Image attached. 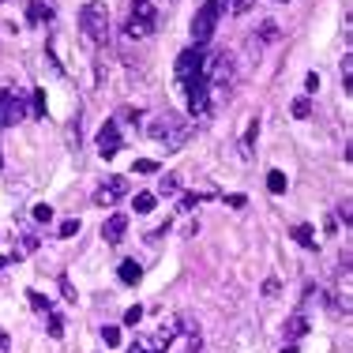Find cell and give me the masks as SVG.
Here are the masks:
<instances>
[{"label":"cell","mask_w":353,"mask_h":353,"mask_svg":"<svg viewBox=\"0 0 353 353\" xmlns=\"http://www.w3.org/2000/svg\"><path fill=\"white\" fill-rule=\"evenodd\" d=\"M121 143L124 139H121V124H117V121H105L102 128H98V154H102L105 162H109V158H117Z\"/></svg>","instance_id":"9c48e42d"},{"label":"cell","mask_w":353,"mask_h":353,"mask_svg":"<svg viewBox=\"0 0 353 353\" xmlns=\"http://www.w3.org/2000/svg\"><path fill=\"white\" fill-rule=\"evenodd\" d=\"M8 346H12V339H8L4 331H0V350H8Z\"/></svg>","instance_id":"8d00e7d4"},{"label":"cell","mask_w":353,"mask_h":353,"mask_svg":"<svg viewBox=\"0 0 353 353\" xmlns=\"http://www.w3.org/2000/svg\"><path fill=\"white\" fill-rule=\"evenodd\" d=\"M132 211H136V214H150V211H154V192H139V196L132 199Z\"/></svg>","instance_id":"9a60e30c"},{"label":"cell","mask_w":353,"mask_h":353,"mask_svg":"<svg viewBox=\"0 0 353 353\" xmlns=\"http://www.w3.org/2000/svg\"><path fill=\"white\" fill-rule=\"evenodd\" d=\"M139 319H143V308H139V305H132L128 312H124V327H136Z\"/></svg>","instance_id":"4316f807"},{"label":"cell","mask_w":353,"mask_h":353,"mask_svg":"<svg viewBox=\"0 0 353 353\" xmlns=\"http://www.w3.org/2000/svg\"><path fill=\"white\" fill-rule=\"evenodd\" d=\"M225 203H230V207H233V211H241V207H245V203H248V199H245V196H230V199H225Z\"/></svg>","instance_id":"e575fe53"},{"label":"cell","mask_w":353,"mask_h":353,"mask_svg":"<svg viewBox=\"0 0 353 353\" xmlns=\"http://www.w3.org/2000/svg\"><path fill=\"white\" fill-rule=\"evenodd\" d=\"M27 19H30V23H41V19H49V8L41 4V0H30V8H27Z\"/></svg>","instance_id":"ffe728a7"},{"label":"cell","mask_w":353,"mask_h":353,"mask_svg":"<svg viewBox=\"0 0 353 353\" xmlns=\"http://www.w3.org/2000/svg\"><path fill=\"white\" fill-rule=\"evenodd\" d=\"M30 305H34L38 312H49V301L41 297V293H34V290H30Z\"/></svg>","instance_id":"4dcf8cb0"},{"label":"cell","mask_w":353,"mask_h":353,"mask_svg":"<svg viewBox=\"0 0 353 353\" xmlns=\"http://www.w3.org/2000/svg\"><path fill=\"white\" fill-rule=\"evenodd\" d=\"M117 274H121V282L136 285V282L143 279V263H136V259H124V263L117 267Z\"/></svg>","instance_id":"5bb4252c"},{"label":"cell","mask_w":353,"mask_h":353,"mask_svg":"<svg viewBox=\"0 0 353 353\" xmlns=\"http://www.w3.org/2000/svg\"><path fill=\"white\" fill-rule=\"evenodd\" d=\"M305 334H308V316L305 312H293L290 319H285V339L297 342V339H305Z\"/></svg>","instance_id":"7c38bea8"},{"label":"cell","mask_w":353,"mask_h":353,"mask_svg":"<svg viewBox=\"0 0 353 353\" xmlns=\"http://www.w3.org/2000/svg\"><path fill=\"white\" fill-rule=\"evenodd\" d=\"M34 218H38V222H53V207L38 203V207H34Z\"/></svg>","instance_id":"f546056e"},{"label":"cell","mask_w":353,"mask_h":353,"mask_svg":"<svg viewBox=\"0 0 353 353\" xmlns=\"http://www.w3.org/2000/svg\"><path fill=\"white\" fill-rule=\"evenodd\" d=\"M285 184H290V181H285L282 170H271V173H267V188H271L274 196H279V192H285Z\"/></svg>","instance_id":"ac0fdd59"},{"label":"cell","mask_w":353,"mask_h":353,"mask_svg":"<svg viewBox=\"0 0 353 353\" xmlns=\"http://www.w3.org/2000/svg\"><path fill=\"white\" fill-rule=\"evenodd\" d=\"M252 8V0H218V12H230V15H245Z\"/></svg>","instance_id":"2e32d148"},{"label":"cell","mask_w":353,"mask_h":353,"mask_svg":"<svg viewBox=\"0 0 353 353\" xmlns=\"http://www.w3.org/2000/svg\"><path fill=\"white\" fill-rule=\"evenodd\" d=\"M203 64H207V49L203 46H188L181 57H176V83L188 87V83L203 79Z\"/></svg>","instance_id":"277c9868"},{"label":"cell","mask_w":353,"mask_h":353,"mask_svg":"<svg viewBox=\"0 0 353 353\" xmlns=\"http://www.w3.org/2000/svg\"><path fill=\"white\" fill-rule=\"evenodd\" d=\"M8 263H15V259H8V256H0V271H4Z\"/></svg>","instance_id":"74e56055"},{"label":"cell","mask_w":353,"mask_h":353,"mask_svg":"<svg viewBox=\"0 0 353 353\" xmlns=\"http://www.w3.org/2000/svg\"><path fill=\"white\" fill-rule=\"evenodd\" d=\"M150 34H154V23H143V19H136V15H128V23H124V38L139 41V38H150Z\"/></svg>","instance_id":"8fae6325"},{"label":"cell","mask_w":353,"mask_h":353,"mask_svg":"<svg viewBox=\"0 0 353 353\" xmlns=\"http://www.w3.org/2000/svg\"><path fill=\"white\" fill-rule=\"evenodd\" d=\"M113 121H117V124H139V109H128V105H124L121 113L113 117Z\"/></svg>","instance_id":"603a6c76"},{"label":"cell","mask_w":353,"mask_h":353,"mask_svg":"<svg viewBox=\"0 0 353 353\" xmlns=\"http://www.w3.org/2000/svg\"><path fill=\"white\" fill-rule=\"evenodd\" d=\"M305 87H308V94H316V90H319V75H316V72H308Z\"/></svg>","instance_id":"1f68e13d"},{"label":"cell","mask_w":353,"mask_h":353,"mask_svg":"<svg viewBox=\"0 0 353 353\" xmlns=\"http://www.w3.org/2000/svg\"><path fill=\"white\" fill-rule=\"evenodd\" d=\"M282 353H297V346H293V342H290V346H285V350H282Z\"/></svg>","instance_id":"f35d334b"},{"label":"cell","mask_w":353,"mask_h":353,"mask_svg":"<svg viewBox=\"0 0 353 353\" xmlns=\"http://www.w3.org/2000/svg\"><path fill=\"white\" fill-rule=\"evenodd\" d=\"M128 353H150V346H147V342H136V346H132Z\"/></svg>","instance_id":"d590c367"},{"label":"cell","mask_w":353,"mask_h":353,"mask_svg":"<svg viewBox=\"0 0 353 353\" xmlns=\"http://www.w3.org/2000/svg\"><path fill=\"white\" fill-rule=\"evenodd\" d=\"M132 173H139V176L158 173V162H147V158H139V162H132Z\"/></svg>","instance_id":"d4e9b609"},{"label":"cell","mask_w":353,"mask_h":353,"mask_svg":"<svg viewBox=\"0 0 353 353\" xmlns=\"http://www.w3.org/2000/svg\"><path fill=\"white\" fill-rule=\"evenodd\" d=\"M293 241L305 248H316V237H312V225H293Z\"/></svg>","instance_id":"e0dca14e"},{"label":"cell","mask_w":353,"mask_h":353,"mask_svg":"<svg viewBox=\"0 0 353 353\" xmlns=\"http://www.w3.org/2000/svg\"><path fill=\"white\" fill-rule=\"evenodd\" d=\"M188 132H192L188 121H181V117H173V113H158L154 121L147 124V136L165 150H181L184 139H188Z\"/></svg>","instance_id":"6da1fadb"},{"label":"cell","mask_w":353,"mask_h":353,"mask_svg":"<svg viewBox=\"0 0 353 353\" xmlns=\"http://www.w3.org/2000/svg\"><path fill=\"white\" fill-rule=\"evenodd\" d=\"M79 27H83V38H87V41L102 46V41L109 38V8L102 4V0H90V4H83Z\"/></svg>","instance_id":"7a4b0ae2"},{"label":"cell","mask_w":353,"mask_h":353,"mask_svg":"<svg viewBox=\"0 0 353 353\" xmlns=\"http://www.w3.org/2000/svg\"><path fill=\"white\" fill-rule=\"evenodd\" d=\"M290 113L297 117V121H305V117H312V102H308V98H297V102L290 105Z\"/></svg>","instance_id":"7402d4cb"},{"label":"cell","mask_w":353,"mask_h":353,"mask_svg":"<svg viewBox=\"0 0 353 353\" xmlns=\"http://www.w3.org/2000/svg\"><path fill=\"white\" fill-rule=\"evenodd\" d=\"M79 233V218H68V222H61V237H75Z\"/></svg>","instance_id":"83f0119b"},{"label":"cell","mask_w":353,"mask_h":353,"mask_svg":"<svg viewBox=\"0 0 353 353\" xmlns=\"http://www.w3.org/2000/svg\"><path fill=\"white\" fill-rule=\"evenodd\" d=\"M339 218L350 225V199H342V203H339Z\"/></svg>","instance_id":"836d02e7"},{"label":"cell","mask_w":353,"mask_h":353,"mask_svg":"<svg viewBox=\"0 0 353 353\" xmlns=\"http://www.w3.org/2000/svg\"><path fill=\"white\" fill-rule=\"evenodd\" d=\"M27 117V98L19 90H0V128H12Z\"/></svg>","instance_id":"8992f818"},{"label":"cell","mask_w":353,"mask_h":353,"mask_svg":"<svg viewBox=\"0 0 353 353\" xmlns=\"http://www.w3.org/2000/svg\"><path fill=\"white\" fill-rule=\"evenodd\" d=\"M188 113L196 117V121H203V117H211V87H207V79H196L188 83Z\"/></svg>","instance_id":"52a82bcc"},{"label":"cell","mask_w":353,"mask_h":353,"mask_svg":"<svg viewBox=\"0 0 353 353\" xmlns=\"http://www.w3.org/2000/svg\"><path fill=\"white\" fill-rule=\"evenodd\" d=\"M102 342L109 350H117V346H121V331H117V327H102Z\"/></svg>","instance_id":"cb8c5ba5"},{"label":"cell","mask_w":353,"mask_h":353,"mask_svg":"<svg viewBox=\"0 0 353 353\" xmlns=\"http://www.w3.org/2000/svg\"><path fill=\"white\" fill-rule=\"evenodd\" d=\"M124 196H128V181H124V176H105V181L98 184V192H94V203L98 207H113V203H121Z\"/></svg>","instance_id":"ba28073f"},{"label":"cell","mask_w":353,"mask_h":353,"mask_svg":"<svg viewBox=\"0 0 353 353\" xmlns=\"http://www.w3.org/2000/svg\"><path fill=\"white\" fill-rule=\"evenodd\" d=\"M214 27H218V0H207L196 12V19H192V41H196V46H207V41L214 38Z\"/></svg>","instance_id":"5b68a950"},{"label":"cell","mask_w":353,"mask_h":353,"mask_svg":"<svg viewBox=\"0 0 353 353\" xmlns=\"http://www.w3.org/2000/svg\"><path fill=\"white\" fill-rule=\"evenodd\" d=\"M124 233H128V218H124V214H109V222L102 225L105 245H121V241H124Z\"/></svg>","instance_id":"30bf717a"},{"label":"cell","mask_w":353,"mask_h":353,"mask_svg":"<svg viewBox=\"0 0 353 353\" xmlns=\"http://www.w3.org/2000/svg\"><path fill=\"white\" fill-rule=\"evenodd\" d=\"M176 188H181V181H176L173 173H165L162 181H158V196H176Z\"/></svg>","instance_id":"d6986e66"},{"label":"cell","mask_w":353,"mask_h":353,"mask_svg":"<svg viewBox=\"0 0 353 353\" xmlns=\"http://www.w3.org/2000/svg\"><path fill=\"white\" fill-rule=\"evenodd\" d=\"M128 15H136V19L154 23V27H158V8H154V0H132V12H128Z\"/></svg>","instance_id":"4fadbf2b"},{"label":"cell","mask_w":353,"mask_h":353,"mask_svg":"<svg viewBox=\"0 0 353 353\" xmlns=\"http://www.w3.org/2000/svg\"><path fill=\"white\" fill-rule=\"evenodd\" d=\"M263 293H267V297H274V293H279V279H267L263 282Z\"/></svg>","instance_id":"d6a6232c"},{"label":"cell","mask_w":353,"mask_h":353,"mask_svg":"<svg viewBox=\"0 0 353 353\" xmlns=\"http://www.w3.org/2000/svg\"><path fill=\"white\" fill-rule=\"evenodd\" d=\"M46 331H49V339H61V334H64V319L57 316V312H49V319H46Z\"/></svg>","instance_id":"44dd1931"},{"label":"cell","mask_w":353,"mask_h":353,"mask_svg":"<svg viewBox=\"0 0 353 353\" xmlns=\"http://www.w3.org/2000/svg\"><path fill=\"white\" fill-rule=\"evenodd\" d=\"M30 109H34V117H46V94L34 90V98H30Z\"/></svg>","instance_id":"484cf974"},{"label":"cell","mask_w":353,"mask_h":353,"mask_svg":"<svg viewBox=\"0 0 353 353\" xmlns=\"http://www.w3.org/2000/svg\"><path fill=\"white\" fill-rule=\"evenodd\" d=\"M203 79L211 90H230L233 79H237V68H233V57L230 53H218V57H207L203 64Z\"/></svg>","instance_id":"3957f363"},{"label":"cell","mask_w":353,"mask_h":353,"mask_svg":"<svg viewBox=\"0 0 353 353\" xmlns=\"http://www.w3.org/2000/svg\"><path fill=\"white\" fill-rule=\"evenodd\" d=\"M196 203H199V196H196V192H184V196H181V203H176V207H181V211H192Z\"/></svg>","instance_id":"f1b7e54d"}]
</instances>
